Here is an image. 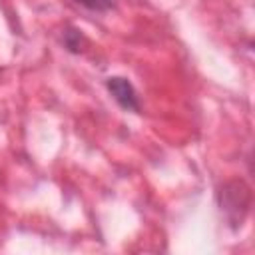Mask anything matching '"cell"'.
I'll return each mask as SVG.
<instances>
[{
    "mask_svg": "<svg viewBox=\"0 0 255 255\" xmlns=\"http://www.w3.org/2000/svg\"><path fill=\"white\" fill-rule=\"evenodd\" d=\"M219 205H221V211L225 213L227 221L233 227H241V223L251 207V189L245 185V181L231 179V181L223 183V187L219 191Z\"/></svg>",
    "mask_w": 255,
    "mask_h": 255,
    "instance_id": "cell-1",
    "label": "cell"
},
{
    "mask_svg": "<svg viewBox=\"0 0 255 255\" xmlns=\"http://www.w3.org/2000/svg\"><path fill=\"white\" fill-rule=\"evenodd\" d=\"M106 88L108 92L112 94V98L118 102V106L126 112H133V114H139L141 106H139V98H137V92L135 88L131 86V82L128 78H122V76H110L106 80Z\"/></svg>",
    "mask_w": 255,
    "mask_h": 255,
    "instance_id": "cell-2",
    "label": "cell"
},
{
    "mask_svg": "<svg viewBox=\"0 0 255 255\" xmlns=\"http://www.w3.org/2000/svg\"><path fill=\"white\" fill-rule=\"evenodd\" d=\"M82 42H84V38H82V34L76 28H68L64 32V46L70 52H80L82 50Z\"/></svg>",
    "mask_w": 255,
    "mask_h": 255,
    "instance_id": "cell-3",
    "label": "cell"
},
{
    "mask_svg": "<svg viewBox=\"0 0 255 255\" xmlns=\"http://www.w3.org/2000/svg\"><path fill=\"white\" fill-rule=\"evenodd\" d=\"M74 2L84 6V8H88V10H92V12H108L116 4V0H74Z\"/></svg>",
    "mask_w": 255,
    "mask_h": 255,
    "instance_id": "cell-4",
    "label": "cell"
}]
</instances>
